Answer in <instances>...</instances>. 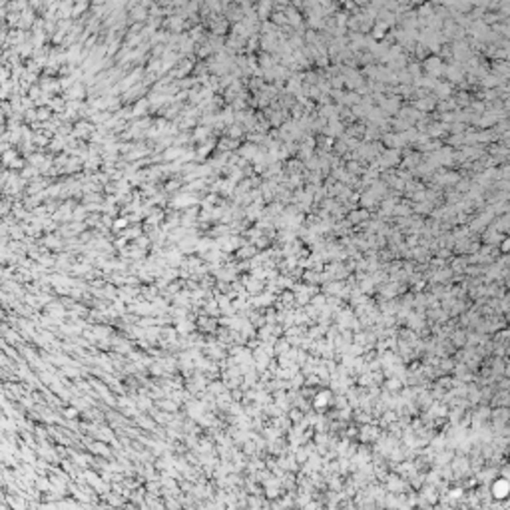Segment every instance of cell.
Segmentation results:
<instances>
[{
    "label": "cell",
    "mask_w": 510,
    "mask_h": 510,
    "mask_svg": "<svg viewBox=\"0 0 510 510\" xmlns=\"http://www.w3.org/2000/svg\"><path fill=\"white\" fill-rule=\"evenodd\" d=\"M425 66H427L429 70H432V72H438V70H440V60H438V58H429Z\"/></svg>",
    "instance_id": "obj_1"
},
{
    "label": "cell",
    "mask_w": 510,
    "mask_h": 510,
    "mask_svg": "<svg viewBox=\"0 0 510 510\" xmlns=\"http://www.w3.org/2000/svg\"><path fill=\"white\" fill-rule=\"evenodd\" d=\"M438 94L444 98V96H448V94H450V88H448L446 84H442V86H438Z\"/></svg>",
    "instance_id": "obj_2"
},
{
    "label": "cell",
    "mask_w": 510,
    "mask_h": 510,
    "mask_svg": "<svg viewBox=\"0 0 510 510\" xmlns=\"http://www.w3.org/2000/svg\"><path fill=\"white\" fill-rule=\"evenodd\" d=\"M508 249V239H504V243H502V251H506Z\"/></svg>",
    "instance_id": "obj_3"
}]
</instances>
